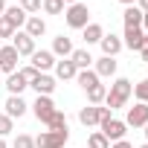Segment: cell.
Wrapping results in <instances>:
<instances>
[{"label": "cell", "instance_id": "1", "mask_svg": "<svg viewBox=\"0 0 148 148\" xmlns=\"http://www.w3.org/2000/svg\"><path fill=\"white\" fill-rule=\"evenodd\" d=\"M131 93H134V84H131L128 79H113V84H110V90H108V96H105V105H108L110 110L125 108L128 99H131Z\"/></svg>", "mask_w": 148, "mask_h": 148}, {"label": "cell", "instance_id": "2", "mask_svg": "<svg viewBox=\"0 0 148 148\" xmlns=\"http://www.w3.org/2000/svg\"><path fill=\"white\" fill-rule=\"evenodd\" d=\"M64 21H67L70 29H84L90 23V9L84 3H73V6L64 9Z\"/></svg>", "mask_w": 148, "mask_h": 148}, {"label": "cell", "instance_id": "3", "mask_svg": "<svg viewBox=\"0 0 148 148\" xmlns=\"http://www.w3.org/2000/svg\"><path fill=\"white\" fill-rule=\"evenodd\" d=\"M70 139V131H44L35 139V148H64Z\"/></svg>", "mask_w": 148, "mask_h": 148}, {"label": "cell", "instance_id": "4", "mask_svg": "<svg viewBox=\"0 0 148 148\" xmlns=\"http://www.w3.org/2000/svg\"><path fill=\"white\" fill-rule=\"evenodd\" d=\"M55 110H58V108H55L52 96H38V99H35V105H32L35 119H38V122H44V125H49V119H52V113H55Z\"/></svg>", "mask_w": 148, "mask_h": 148}, {"label": "cell", "instance_id": "5", "mask_svg": "<svg viewBox=\"0 0 148 148\" xmlns=\"http://www.w3.org/2000/svg\"><path fill=\"white\" fill-rule=\"evenodd\" d=\"M18 52H15V47L9 44V47H3V44H0V73H9V76H12V73H18Z\"/></svg>", "mask_w": 148, "mask_h": 148}, {"label": "cell", "instance_id": "6", "mask_svg": "<svg viewBox=\"0 0 148 148\" xmlns=\"http://www.w3.org/2000/svg\"><path fill=\"white\" fill-rule=\"evenodd\" d=\"M125 122H119V119H108V122H102V136L108 139V142H119V139H125Z\"/></svg>", "mask_w": 148, "mask_h": 148}, {"label": "cell", "instance_id": "7", "mask_svg": "<svg viewBox=\"0 0 148 148\" xmlns=\"http://www.w3.org/2000/svg\"><path fill=\"white\" fill-rule=\"evenodd\" d=\"M125 125H131V128H145V125H148V105H145V102H136V105L128 110Z\"/></svg>", "mask_w": 148, "mask_h": 148}, {"label": "cell", "instance_id": "8", "mask_svg": "<svg viewBox=\"0 0 148 148\" xmlns=\"http://www.w3.org/2000/svg\"><path fill=\"white\" fill-rule=\"evenodd\" d=\"M12 47H15L18 55H32V52H35V38H29L26 32L18 29V32L12 35Z\"/></svg>", "mask_w": 148, "mask_h": 148}, {"label": "cell", "instance_id": "9", "mask_svg": "<svg viewBox=\"0 0 148 148\" xmlns=\"http://www.w3.org/2000/svg\"><path fill=\"white\" fill-rule=\"evenodd\" d=\"M29 58H32L29 64H32V67H35L38 73H47V70H52V67H55V55H52L49 49H41V52L35 49V52H32Z\"/></svg>", "mask_w": 148, "mask_h": 148}, {"label": "cell", "instance_id": "10", "mask_svg": "<svg viewBox=\"0 0 148 148\" xmlns=\"http://www.w3.org/2000/svg\"><path fill=\"white\" fill-rule=\"evenodd\" d=\"M99 119H102V108H99V105H84V108L79 110V122H82L84 128L99 125Z\"/></svg>", "mask_w": 148, "mask_h": 148}, {"label": "cell", "instance_id": "11", "mask_svg": "<svg viewBox=\"0 0 148 148\" xmlns=\"http://www.w3.org/2000/svg\"><path fill=\"white\" fill-rule=\"evenodd\" d=\"M38 96H52V90H55V79L52 76H47V73H38V79L29 84Z\"/></svg>", "mask_w": 148, "mask_h": 148}, {"label": "cell", "instance_id": "12", "mask_svg": "<svg viewBox=\"0 0 148 148\" xmlns=\"http://www.w3.org/2000/svg\"><path fill=\"white\" fill-rule=\"evenodd\" d=\"M122 47L139 52V49L145 47V32H142V29H125V35H122Z\"/></svg>", "mask_w": 148, "mask_h": 148}, {"label": "cell", "instance_id": "13", "mask_svg": "<svg viewBox=\"0 0 148 148\" xmlns=\"http://www.w3.org/2000/svg\"><path fill=\"white\" fill-rule=\"evenodd\" d=\"M99 47H102V52L108 55V58H116V52H122V38L119 35H105L102 41H99Z\"/></svg>", "mask_w": 148, "mask_h": 148}, {"label": "cell", "instance_id": "14", "mask_svg": "<svg viewBox=\"0 0 148 148\" xmlns=\"http://www.w3.org/2000/svg\"><path fill=\"white\" fill-rule=\"evenodd\" d=\"M55 76L61 82H70V79L79 76V70H76V64H73L70 58H61V61H55Z\"/></svg>", "mask_w": 148, "mask_h": 148}, {"label": "cell", "instance_id": "15", "mask_svg": "<svg viewBox=\"0 0 148 148\" xmlns=\"http://www.w3.org/2000/svg\"><path fill=\"white\" fill-rule=\"evenodd\" d=\"M122 18H125V29H142V9L139 6H125Z\"/></svg>", "mask_w": 148, "mask_h": 148}, {"label": "cell", "instance_id": "16", "mask_svg": "<svg viewBox=\"0 0 148 148\" xmlns=\"http://www.w3.org/2000/svg\"><path fill=\"white\" fill-rule=\"evenodd\" d=\"M23 26H26L23 32H26L29 38H41V35L47 32V23H44V18H41V15H29Z\"/></svg>", "mask_w": 148, "mask_h": 148}, {"label": "cell", "instance_id": "17", "mask_svg": "<svg viewBox=\"0 0 148 148\" xmlns=\"http://www.w3.org/2000/svg\"><path fill=\"white\" fill-rule=\"evenodd\" d=\"M26 108H29V105H26L21 96H9V99H6V116H9V119H21V116L26 113Z\"/></svg>", "mask_w": 148, "mask_h": 148}, {"label": "cell", "instance_id": "18", "mask_svg": "<svg viewBox=\"0 0 148 148\" xmlns=\"http://www.w3.org/2000/svg\"><path fill=\"white\" fill-rule=\"evenodd\" d=\"M96 76H99V79H110V76H116V58H108V55L96 58Z\"/></svg>", "mask_w": 148, "mask_h": 148}, {"label": "cell", "instance_id": "19", "mask_svg": "<svg viewBox=\"0 0 148 148\" xmlns=\"http://www.w3.org/2000/svg\"><path fill=\"white\" fill-rule=\"evenodd\" d=\"M3 18H6V21H9V23H12L15 29H21V26L26 23V18H29V15H26V12H23L21 6H6V12H3Z\"/></svg>", "mask_w": 148, "mask_h": 148}, {"label": "cell", "instance_id": "20", "mask_svg": "<svg viewBox=\"0 0 148 148\" xmlns=\"http://www.w3.org/2000/svg\"><path fill=\"white\" fill-rule=\"evenodd\" d=\"M52 55H61V58H70L73 55V41L70 38H64V35H58L55 41H52V49H49Z\"/></svg>", "mask_w": 148, "mask_h": 148}, {"label": "cell", "instance_id": "21", "mask_svg": "<svg viewBox=\"0 0 148 148\" xmlns=\"http://www.w3.org/2000/svg\"><path fill=\"white\" fill-rule=\"evenodd\" d=\"M26 87H29V84L23 82V76H21V73H12V76L6 79V90H9V96H21Z\"/></svg>", "mask_w": 148, "mask_h": 148}, {"label": "cell", "instance_id": "22", "mask_svg": "<svg viewBox=\"0 0 148 148\" xmlns=\"http://www.w3.org/2000/svg\"><path fill=\"white\" fill-rule=\"evenodd\" d=\"M82 32H84V44H87V47H90V44H99V41L105 38V29H102V23H87Z\"/></svg>", "mask_w": 148, "mask_h": 148}, {"label": "cell", "instance_id": "23", "mask_svg": "<svg viewBox=\"0 0 148 148\" xmlns=\"http://www.w3.org/2000/svg\"><path fill=\"white\" fill-rule=\"evenodd\" d=\"M70 61L76 64V70H90V64H93V55H90L87 49H73Z\"/></svg>", "mask_w": 148, "mask_h": 148}, {"label": "cell", "instance_id": "24", "mask_svg": "<svg viewBox=\"0 0 148 148\" xmlns=\"http://www.w3.org/2000/svg\"><path fill=\"white\" fill-rule=\"evenodd\" d=\"M76 82L82 84V90H90L93 84H99V76H96V70H79Z\"/></svg>", "mask_w": 148, "mask_h": 148}, {"label": "cell", "instance_id": "25", "mask_svg": "<svg viewBox=\"0 0 148 148\" xmlns=\"http://www.w3.org/2000/svg\"><path fill=\"white\" fill-rule=\"evenodd\" d=\"M84 93H87V102H90V105H102V102H105V96H108V87L99 82V84H93V87H90V90H84Z\"/></svg>", "mask_w": 148, "mask_h": 148}, {"label": "cell", "instance_id": "26", "mask_svg": "<svg viewBox=\"0 0 148 148\" xmlns=\"http://www.w3.org/2000/svg\"><path fill=\"white\" fill-rule=\"evenodd\" d=\"M84 148H110V142L102 136V131H93L90 136H87V145Z\"/></svg>", "mask_w": 148, "mask_h": 148}, {"label": "cell", "instance_id": "27", "mask_svg": "<svg viewBox=\"0 0 148 148\" xmlns=\"http://www.w3.org/2000/svg\"><path fill=\"white\" fill-rule=\"evenodd\" d=\"M41 6H44V12L47 15H61L67 6H64V0H41Z\"/></svg>", "mask_w": 148, "mask_h": 148}, {"label": "cell", "instance_id": "28", "mask_svg": "<svg viewBox=\"0 0 148 148\" xmlns=\"http://www.w3.org/2000/svg\"><path fill=\"white\" fill-rule=\"evenodd\" d=\"M49 131H67V116L61 113V110H55L52 113V119H49V125H47Z\"/></svg>", "mask_w": 148, "mask_h": 148}, {"label": "cell", "instance_id": "29", "mask_svg": "<svg viewBox=\"0 0 148 148\" xmlns=\"http://www.w3.org/2000/svg\"><path fill=\"white\" fill-rule=\"evenodd\" d=\"M134 96H136V102L148 105V79H142L139 84H134Z\"/></svg>", "mask_w": 148, "mask_h": 148}, {"label": "cell", "instance_id": "30", "mask_svg": "<svg viewBox=\"0 0 148 148\" xmlns=\"http://www.w3.org/2000/svg\"><path fill=\"white\" fill-rule=\"evenodd\" d=\"M26 15H35V12H41V0H21V3H18Z\"/></svg>", "mask_w": 148, "mask_h": 148}, {"label": "cell", "instance_id": "31", "mask_svg": "<svg viewBox=\"0 0 148 148\" xmlns=\"http://www.w3.org/2000/svg\"><path fill=\"white\" fill-rule=\"evenodd\" d=\"M12 148H35V139H32L29 134H18V139H15Z\"/></svg>", "mask_w": 148, "mask_h": 148}, {"label": "cell", "instance_id": "32", "mask_svg": "<svg viewBox=\"0 0 148 148\" xmlns=\"http://www.w3.org/2000/svg\"><path fill=\"white\" fill-rule=\"evenodd\" d=\"M12 128H15V119H9L6 113H0V136L12 134Z\"/></svg>", "mask_w": 148, "mask_h": 148}, {"label": "cell", "instance_id": "33", "mask_svg": "<svg viewBox=\"0 0 148 148\" xmlns=\"http://www.w3.org/2000/svg\"><path fill=\"white\" fill-rule=\"evenodd\" d=\"M15 32H18V29H15V26L6 21V18H0V38H12Z\"/></svg>", "mask_w": 148, "mask_h": 148}, {"label": "cell", "instance_id": "34", "mask_svg": "<svg viewBox=\"0 0 148 148\" xmlns=\"http://www.w3.org/2000/svg\"><path fill=\"white\" fill-rule=\"evenodd\" d=\"M18 73H21V76H23V82H26V84H32V82L38 79V70H35L32 64H29V67H23V70H18Z\"/></svg>", "mask_w": 148, "mask_h": 148}, {"label": "cell", "instance_id": "35", "mask_svg": "<svg viewBox=\"0 0 148 148\" xmlns=\"http://www.w3.org/2000/svg\"><path fill=\"white\" fill-rule=\"evenodd\" d=\"M110 148H134V145H131V142H128V139H119V142H113V145H110Z\"/></svg>", "mask_w": 148, "mask_h": 148}, {"label": "cell", "instance_id": "36", "mask_svg": "<svg viewBox=\"0 0 148 148\" xmlns=\"http://www.w3.org/2000/svg\"><path fill=\"white\" fill-rule=\"evenodd\" d=\"M142 32H148V12H142Z\"/></svg>", "mask_w": 148, "mask_h": 148}, {"label": "cell", "instance_id": "37", "mask_svg": "<svg viewBox=\"0 0 148 148\" xmlns=\"http://www.w3.org/2000/svg\"><path fill=\"white\" fill-rule=\"evenodd\" d=\"M136 6H139L142 12H148V0H136Z\"/></svg>", "mask_w": 148, "mask_h": 148}, {"label": "cell", "instance_id": "38", "mask_svg": "<svg viewBox=\"0 0 148 148\" xmlns=\"http://www.w3.org/2000/svg\"><path fill=\"white\" fill-rule=\"evenodd\" d=\"M122 6H136V0H119Z\"/></svg>", "mask_w": 148, "mask_h": 148}, {"label": "cell", "instance_id": "39", "mask_svg": "<svg viewBox=\"0 0 148 148\" xmlns=\"http://www.w3.org/2000/svg\"><path fill=\"white\" fill-rule=\"evenodd\" d=\"M139 52H142V61H148V47H142Z\"/></svg>", "mask_w": 148, "mask_h": 148}, {"label": "cell", "instance_id": "40", "mask_svg": "<svg viewBox=\"0 0 148 148\" xmlns=\"http://www.w3.org/2000/svg\"><path fill=\"white\" fill-rule=\"evenodd\" d=\"M3 12H6V0H0V18H3Z\"/></svg>", "mask_w": 148, "mask_h": 148}, {"label": "cell", "instance_id": "41", "mask_svg": "<svg viewBox=\"0 0 148 148\" xmlns=\"http://www.w3.org/2000/svg\"><path fill=\"white\" fill-rule=\"evenodd\" d=\"M0 148H9V145H6V139H3V136H0Z\"/></svg>", "mask_w": 148, "mask_h": 148}, {"label": "cell", "instance_id": "42", "mask_svg": "<svg viewBox=\"0 0 148 148\" xmlns=\"http://www.w3.org/2000/svg\"><path fill=\"white\" fill-rule=\"evenodd\" d=\"M142 134H145V142H148V125H145V131H142Z\"/></svg>", "mask_w": 148, "mask_h": 148}, {"label": "cell", "instance_id": "43", "mask_svg": "<svg viewBox=\"0 0 148 148\" xmlns=\"http://www.w3.org/2000/svg\"><path fill=\"white\" fill-rule=\"evenodd\" d=\"M145 47H148V32H145Z\"/></svg>", "mask_w": 148, "mask_h": 148}, {"label": "cell", "instance_id": "44", "mask_svg": "<svg viewBox=\"0 0 148 148\" xmlns=\"http://www.w3.org/2000/svg\"><path fill=\"white\" fill-rule=\"evenodd\" d=\"M142 148H148V142H145V145H142Z\"/></svg>", "mask_w": 148, "mask_h": 148}, {"label": "cell", "instance_id": "45", "mask_svg": "<svg viewBox=\"0 0 148 148\" xmlns=\"http://www.w3.org/2000/svg\"><path fill=\"white\" fill-rule=\"evenodd\" d=\"M0 76H3V73H0Z\"/></svg>", "mask_w": 148, "mask_h": 148}, {"label": "cell", "instance_id": "46", "mask_svg": "<svg viewBox=\"0 0 148 148\" xmlns=\"http://www.w3.org/2000/svg\"><path fill=\"white\" fill-rule=\"evenodd\" d=\"M79 3H82V0H79Z\"/></svg>", "mask_w": 148, "mask_h": 148}]
</instances>
